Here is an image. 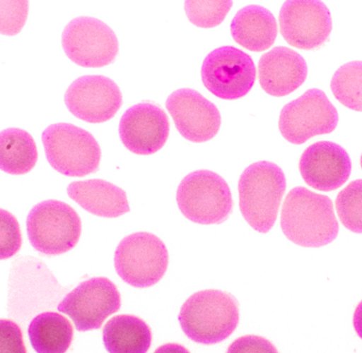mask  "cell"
Segmentation results:
<instances>
[{
    "instance_id": "cell-1",
    "label": "cell",
    "mask_w": 362,
    "mask_h": 353,
    "mask_svg": "<svg viewBox=\"0 0 362 353\" xmlns=\"http://www.w3.org/2000/svg\"><path fill=\"white\" fill-rule=\"evenodd\" d=\"M280 225L290 241L305 248L330 244L339 230L330 198L304 186L291 189L285 198Z\"/></svg>"
},
{
    "instance_id": "cell-2",
    "label": "cell",
    "mask_w": 362,
    "mask_h": 353,
    "mask_svg": "<svg viewBox=\"0 0 362 353\" xmlns=\"http://www.w3.org/2000/svg\"><path fill=\"white\" fill-rule=\"evenodd\" d=\"M178 321L187 337L195 343H221L239 325V304L233 295L222 290L198 291L181 306Z\"/></svg>"
},
{
    "instance_id": "cell-3",
    "label": "cell",
    "mask_w": 362,
    "mask_h": 353,
    "mask_svg": "<svg viewBox=\"0 0 362 353\" xmlns=\"http://www.w3.org/2000/svg\"><path fill=\"white\" fill-rule=\"evenodd\" d=\"M287 186L284 172L270 161H259L240 174V210L246 222L259 233L272 230Z\"/></svg>"
},
{
    "instance_id": "cell-4",
    "label": "cell",
    "mask_w": 362,
    "mask_h": 353,
    "mask_svg": "<svg viewBox=\"0 0 362 353\" xmlns=\"http://www.w3.org/2000/svg\"><path fill=\"white\" fill-rule=\"evenodd\" d=\"M48 163L59 174L83 177L98 171L100 146L87 130L75 124H53L42 134Z\"/></svg>"
},
{
    "instance_id": "cell-5",
    "label": "cell",
    "mask_w": 362,
    "mask_h": 353,
    "mask_svg": "<svg viewBox=\"0 0 362 353\" xmlns=\"http://www.w3.org/2000/svg\"><path fill=\"white\" fill-rule=\"evenodd\" d=\"M178 208L183 216L198 225H221L230 216L233 200L228 184L208 169L191 172L177 191Z\"/></svg>"
},
{
    "instance_id": "cell-6",
    "label": "cell",
    "mask_w": 362,
    "mask_h": 353,
    "mask_svg": "<svg viewBox=\"0 0 362 353\" xmlns=\"http://www.w3.org/2000/svg\"><path fill=\"white\" fill-rule=\"evenodd\" d=\"M27 232L31 246L40 253L59 256L78 244L81 220L68 203L47 200L33 206L28 213Z\"/></svg>"
},
{
    "instance_id": "cell-7",
    "label": "cell",
    "mask_w": 362,
    "mask_h": 353,
    "mask_svg": "<svg viewBox=\"0 0 362 353\" xmlns=\"http://www.w3.org/2000/svg\"><path fill=\"white\" fill-rule=\"evenodd\" d=\"M169 254L163 240L147 232L124 237L116 248L115 267L119 277L136 288L153 287L168 268Z\"/></svg>"
},
{
    "instance_id": "cell-8",
    "label": "cell",
    "mask_w": 362,
    "mask_h": 353,
    "mask_svg": "<svg viewBox=\"0 0 362 353\" xmlns=\"http://www.w3.org/2000/svg\"><path fill=\"white\" fill-rule=\"evenodd\" d=\"M338 121V112L327 95L310 89L283 107L279 128L286 140L300 145L315 136L330 134Z\"/></svg>"
},
{
    "instance_id": "cell-9",
    "label": "cell",
    "mask_w": 362,
    "mask_h": 353,
    "mask_svg": "<svg viewBox=\"0 0 362 353\" xmlns=\"http://www.w3.org/2000/svg\"><path fill=\"white\" fill-rule=\"evenodd\" d=\"M204 86L223 100H237L250 92L256 80V67L251 56L226 45L211 51L201 68Z\"/></svg>"
},
{
    "instance_id": "cell-10",
    "label": "cell",
    "mask_w": 362,
    "mask_h": 353,
    "mask_svg": "<svg viewBox=\"0 0 362 353\" xmlns=\"http://www.w3.org/2000/svg\"><path fill=\"white\" fill-rule=\"evenodd\" d=\"M65 54L81 67L100 68L115 61L119 50L115 31L101 20L76 17L68 23L62 35Z\"/></svg>"
},
{
    "instance_id": "cell-11",
    "label": "cell",
    "mask_w": 362,
    "mask_h": 353,
    "mask_svg": "<svg viewBox=\"0 0 362 353\" xmlns=\"http://www.w3.org/2000/svg\"><path fill=\"white\" fill-rule=\"evenodd\" d=\"M121 307L117 287L106 277L81 282L58 305L59 312L72 319L78 332L98 330Z\"/></svg>"
},
{
    "instance_id": "cell-12",
    "label": "cell",
    "mask_w": 362,
    "mask_h": 353,
    "mask_svg": "<svg viewBox=\"0 0 362 353\" xmlns=\"http://www.w3.org/2000/svg\"><path fill=\"white\" fill-rule=\"evenodd\" d=\"M279 27L283 38L291 47L313 50L327 42L332 30V18L324 2L290 0L280 10Z\"/></svg>"
},
{
    "instance_id": "cell-13",
    "label": "cell",
    "mask_w": 362,
    "mask_h": 353,
    "mask_svg": "<svg viewBox=\"0 0 362 353\" xmlns=\"http://www.w3.org/2000/svg\"><path fill=\"white\" fill-rule=\"evenodd\" d=\"M68 110L76 118L101 124L115 117L123 103L117 84L104 76H81L68 87L64 95Z\"/></svg>"
},
{
    "instance_id": "cell-14",
    "label": "cell",
    "mask_w": 362,
    "mask_h": 353,
    "mask_svg": "<svg viewBox=\"0 0 362 353\" xmlns=\"http://www.w3.org/2000/svg\"><path fill=\"white\" fill-rule=\"evenodd\" d=\"M170 123L165 112L150 101L130 107L119 123L122 143L136 155L155 154L166 143Z\"/></svg>"
},
{
    "instance_id": "cell-15",
    "label": "cell",
    "mask_w": 362,
    "mask_h": 353,
    "mask_svg": "<svg viewBox=\"0 0 362 353\" xmlns=\"http://www.w3.org/2000/svg\"><path fill=\"white\" fill-rule=\"evenodd\" d=\"M165 106L177 131L187 140L206 143L219 132V109L195 90H175L167 98Z\"/></svg>"
},
{
    "instance_id": "cell-16",
    "label": "cell",
    "mask_w": 362,
    "mask_h": 353,
    "mask_svg": "<svg viewBox=\"0 0 362 353\" xmlns=\"http://www.w3.org/2000/svg\"><path fill=\"white\" fill-rule=\"evenodd\" d=\"M299 171L310 188L332 191L349 179L352 162L344 147L332 141H317L303 152Z\"/></svg>"
},
{
    "instance_id": "cell-17",
    "label": "cell",
    "mask_w": 362,
    "mask_h": 353,
    "mask_svg": "<svg viewBox=\"0 0 362 353\" xmlns=\"http://www.w3.org/2000/svg\"><path fill=\"white\" fill-rule=\"evenodd\" d=\"M257 72L262 90L269 95L282 97L302 86L307 79L308 65L296 51L276 47L262 56Z\"/></svg>"
},
{
    "instance_id": "cell-18",
    "label": "cell",
    "mask_w": 362,
    "mask_h": 353,
    "mask_svg": "<svg viewBox=\"0 0 362 353\" xmlns=\"http://www.w3.org/2000/svg\"><path fill=\"white\" fill-rule=\"evenodd\" d=\"M68 196L84 210L102 217H118L130 211L126 192L102 179L75 181L67 186Z\"/></svg>"
},
{
    "instance_id": "cell-19",
    "label": "cell",
    "mask_w": 362,
    "mask_h": 353,
    "mask_svg": "<svg viewBox=\"0 0 362 353\" xmlns=\"http://www.w3.org/2000/svg\"><path fill=\"white\" fill-rule=\"evenodd\" d=\"M230 32L240 47L253 52H262L274 44L277 36V23L273 13L259 5L243 8L232 19Z\"/></svg>"
},
{
    "instance_id": "cell-20",
    "label": "cell",
    "mask_w": 362,
    "mask_h": 353,
    "mask_svg": "<svg viewBox=\"0 0 362 353\" xmlns=\"http://www.w3.org/2000/svg\"><path fill=\"white\" fill-rule=\"evenodd\" d=\"M103 341L110 353H146L151 346L152 333L138 316L118 315L105 325Z\"/></svg>"
},
{
    "instance_id": "cell-21",
    "label": "cell",
    "mask_w": 362,
    "mask_h": 353,
    "mask_svg": "<svg viewBox=\"0 0 362 353\" xmlns=\"http://www.w3.org/2000/svg\"><path fill=\"white\" fill-rule=\"evenodd\" d=\"M28 338L38 353L66 352L73 340V326L61 313L45 312L28 325Z\"/></svg>"
},
{
    "instance_id": "cell-22",
    "label": "cell",
    "mask_w": 362,
    "mask_h": 353,
    "mask_svg": "<svg viewBox=\"0 0 362 353\" xmlns=\"http://www.w3.org/2000/svg\"><path fill=\"white\" fill-rule=\"evenodd\" d=\"M38 151L30 133L21 128H7L0 134V165L6 174H28L36 165Z\"/></svg>"
},
{
    "instance_id": "cell-23",
    "label": "cell",
    "mask_w": 362,
    "mask_h": 353,
    "mask_svg": "<svg viewBox=\"0 0 362 353\" xmlns=\"http://www.w3.org/2000/svg\"><path fill=\"white\" fill-rule=\"evenodd\" d=\"M330 88L339 103L362 112V61H350L339 67L331 79Z\"/></svg>"
},
{
    "instance_id": "cell-24",
    "label": "cell",
    "mask_w": 362,
    "mask_h": 353,
    "mask_svg": "<svg viewBox=\"0 0 362 353\" xmlns=\"http://www.w3.org/2000/svg\"><path fill=\"white\" fill-rule=\"evenodd\" d=\"M336 210L347 230L362 234V179L352 181L336 198Z\"/></svg>"
},
{
    "instance_id": "cell-25",
    "label": "cell",
    "mask_w": 362,
    "mask_h": 353,
    "mask_svg": "<svg viewBox=\"0 0 362 353\" xmlns=\"http://www.w3.org/2000/svg\"><path fill=\"white\" fill-rule=\"evenodd\" d=\"M233 2L223 1H185L184 8L189 22L198 28L217 27L225 20Z\"/></svg>"
},
{
    "instance_id": "cell-26",
    "label": "cell",
    "mask_w": 362,
    "mask_h": 353,
    "mask_svg": "<svg viewBox=\"0 0 362 353\" xmlns=\"http://www.w3.org/2000/svg\"><path fill=\"white\" fill-rule=\"evenodd\" d=\"M28 1H0V31L3 35L13 36L21 31L27 21Z\"/></svg>"
},
{
    "instance_id": "cell-27",
    "label": "cell",
    "mask_w": 362,
    "mask_h": 353,
    "mask_svg": "<svg viewBox=\"0 0 362 353\" xmlns=\"http://www.w3.org/2000/svg\"><path fill=\"white\" fill-rule=\"evenodd\" d=\"M22 245L21 232L16 217L1 209V231H0V258L6 260L16 256Z\"/></svg>"
},
{
    "instance_id": "cell-28",
    "label": "cell",
    "mask_w": 362,
    "mask_h": 353,
    "mask_svg": "<svg viewBox=\"0 0 362 353\" xmlns=\"http://www.w3.org/2000/svg\"><path fill=\"white\" fill-rule=\"evenodd\" d=\"M0 352L25 353L27 352L21 329L13 321L1 319L0 332Z\"/></svg>"
},
{
    "instance_id": "cell-29",
    "label": "cell",
    "mask_w": 362,
    "mask_h": 353,
    "mask_svg": "<svg viewBox=\"0 0 362 353\" xmlns=\"http://www.w3.org/2000/svg\"><path fill=\"white\" fill-rule=\"evenodd\" d=\"M228 352H276V347L267 339L257 335H245L236 339L229 346Z\"/></svg>"
},
{
    "instance_id": "cell-30",
    "label": "cell",
    "mask_w": 362,
    "mask_h": 353,
    "mask_svg": "<svg viewBox=\"0 0 362 353\" xmlns=\"http://www.w3.org/2000/svg\"><path fill=\"white\" fill-rule=\"evenodd\" d=\"M353 326L356 335L362 339V301L359 302L354 312Z\"/></svg>"
},
{
    "instance_id": "cell-31",
    "label": "cell",
    "mask_w": 362,
    "mask_h": 353,
    "mask_svg": "<svg viewBox=\"0 0 362 353\" xmlns=\"http://www.w3.org/2000/svg\"><path fill=\"white\" fill-rule=\"evenodd\" d=\"M361 169H362V154H361Z\"/></svg>"
}]
</instances>
